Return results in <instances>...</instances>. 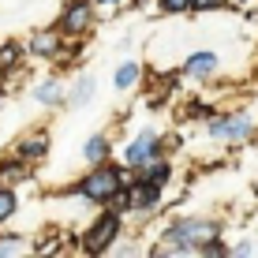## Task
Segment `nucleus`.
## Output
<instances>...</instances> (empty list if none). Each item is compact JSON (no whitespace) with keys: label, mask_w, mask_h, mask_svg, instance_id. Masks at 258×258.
I'll return each instance as SVG.
<instances>
[{"label":"nucleus","mask_w":258,"mask_h":258,"mask_svg":"<svg viewBox=\"0 0 258 258\" xmlns=\"http://www.w3.org/2000/svg\"><path fill=\"white\" fill-rule=\"evenodd\" d=\"M131 180H135V172H131L127 165H116L109 157V161H101V165H86V172L60 195H71V199L86 202V206H109V199Z\"/></svg>","instance_id":"obj_2"},{"label":"nucleus","mask_w":258,"mask_h":258,"mask_svg":"<svg viewBox=\"0 0 258 258\" xmlns=\"http://www.w3.org/2000/svg\"><path fill=\"white\" fill-rule=\"evenodd\" d=\"M180 75L191 79V83H199V86H202V83H213V79L221 75V56H217L213 49H195V52H187Z\"/></svg>","instance_id":"obj_9"},{"label":"nucleus","mask_w":258,"mask_h":258,"mask_svg":"<svg viewBox=\"0 0 258 258\" xmlns=\"http://www.w3.org/2000/svg\"><path fill=\"white\" fill-rule=\"evenodd\" d=\"M90 4L97 8V19H101V15H116V12H127V8H135L139 0H90Z\"/></svg>","instance_id":"obj_20"},{"label":"nucleus","mask_w":258,"mask_h":258,"mask_svg":"<svg viewBox=\"0 0 258 258\" xmlns=\"http://www.w3.org/2000/svg\"><path fill=\"white\" fill-rule=\"evenodd\" d=\"M154 157H165V139H161V131H157L154 123H146V127H139V131H135V139L123 146L120 165H127V168H142V165L154 161Z\"/></svg>","instance_id":"obj_6"},{"label":"nucleus","mask_w":258,"mask_h":258,"mask_svg":"<svg viewBox=\"0 0 258 258\" xmlns=\"http://www.w3.org/2000/svg\"><path fill=\"white\" fill-rule=\"evenodd\" d=\"M94 26H97V8L90 0H64V8L56 15V30L68 41H86V34Z\"/></svg>","instance_id":"obj_5"},{"label":"nucleus","mask_w":258,"mask_h":258,"mask_svg":"<svg viewBox=\"0 0 258 258\" xmlns=\"http://www.w3.org/2000/svg\"><path fill=\"white\" fill-rule=\"evenodd\" d=\"M15 217H19V191L8 187V183H0V232H4Z\"/></svg>","instance_id":"obj_16"},{"label":"nucleus","mask_w":258,"mask_h":258,"mask_svg":"<svg viewBox=\"0 0 258 258\" xmlns=\"http://www.w3.org/2000/svg\"><path fill=\"white\" fill-rule=\"evenodd\" d=\"M232 0H195L191 4V15H213V12H225Z\"/></svg>","instance_id":"obj_22"},{"label":"nucleus","mask_w":258,"mask_h":258,"mask_svg":"<svg viewBox=\"0 0 258 258\" xmlns=\"http://www.w3.org/2000/svg\"><path fill=\"white\" fill-rule=\"evenodd\" d=\"M23 56H26V49L19 41H4V45H0V71H4V79L23 68Z\"/></svg>","instance_id":"obj_17"},{"label":"nucleus","mask_w":258,"mask_h":258,"mask_svg":"<svg viewBox=\"0 0 258 258\" xmlns=\"http://www.w3.org/2000/svg\"><path fill=\"white\" fill-rule=\"evenodd\" d=\"M206 139L221 146H239L254 139V116L247 109H228V112H210L206 116Z\"/></svg>","instance_id":"obj_4"},{"label":"nucleus","mask_w":258,"mask_h":258,"mask_svg":"<svg viewBox=\"0 0 258 258\" xmlns=\"http://www.w3.org/2000/svg\"><path fill=\"white\" fill-rule=\"evenodd\" d=\"M195 0H157V12L161 15H191Z\"/></svg>","instance_id":"obj_21"},{"label":"nucleus","mask_w":258,"mask_h":258,"mask_svg":"<svg viewBox=\"0 0 258 258\" xmlns=\"http://www.w3.org/2000/svg\"><path fill=\"white\" fill-rule=\"evenodd\" d=\"M94 97H97V79L90 71H79V75L71 79L68 94H64V109H86Z\"/></svg>","instance_id":"obj_11"},{"label":"nucleus","mask_w":258,"mask_h":258,"mask_svg":"<svg viewBox=\"0 0 258 258\" xmlns=\"http://www.w3.org/2000/svg\"><path fill=\"white\" fill-rule=\"evenodd\" d=\"M258 254V243L254 239H239V243H228V258H251Z\"/></svg>","instance_id":"obj_23"},{"label":"nucleus","mask_w":258,"mask_h":258,"mask_svg":"<svg viewBox=\"0 0 258 258\" xmlns=\"http://www.w3.org/2000/svg\"><path fill=\"white\" fill-rule=\"evenodd\" d=\"M135 172V180H142V183H150V187H161V191H168V183H172V176H176V165H172V157H154L150 165H142V168H131Z\"/></svg>","instance_id":"obj_10"},{"label":"nucleus","mask_w":258,"mask_h":258,"mask_svg":"<svg viewBox=\"0 0 258 258\" xmlns=\"http://www.w3.org/2000/svg\"><path fill=\"white\" fill-rule=\"evenodd\" d=\"M34 176V168L19 161V157H12L8 154V161H0V183H8V187H19V183H26Z\"/></svg>","instance_id":"obj_15"},{"label":"nucleus","mask_w":258,"mask_h":258,"mask_svg":"<svg viewBox=\"0 0 258 258\" xmlns=\"http://www.w3.org/2000/svg\"><path fill=\"white\" fill-rule=\"evenodd\" d=\"M142 60H120L116 68H112V90L116 94H127V90H135V86L142 83Z\"/></svg>","instance_id":"obj_13"},{"label":"nucleus","mask_w":258,"mask_h":258,"mask_svg":"<svg viewBox=\"0 0 258 258\" xmlns=\"http://www.w3.org/2000/svg\"><path fill=\"white\" fill-rule=\"evenodd\" d=\"M109 157H112V139H109V131H94V135L83 142V161H86V165H101V161H109Z\"/></svg>","instance_id":"obj_14"},{"label":"nucleus","mask_w":258,"mask_h":258,"mask_svg":"<svg viewBox=\"0 0 258 258\" xmlns=\"http://www.w3.org/2000/svg\"><path fill=\"white\" fill-rule=\"evenodd\" d=\"M254 139H258V123H254Z\"/></svg>","instance_id":"obj_25"},{"label":"nucleus","mask_w":258,"mask_h":258,"mask_svg":"<svg viewBox=\"0 0 258 258\" xmlns=\"http://www.w3.org/2000/svg\"><path fill=\"white\" fill-rule=\"evenodd\" d=\"M19 254H30V236H19V232H0V258H19Z\"/></svg>","instance_id":"obj_18"},{"label":"nucleus","mask_w":258,"mask_h":258,"mask_svg":"<svg viewBox=\"0 0 258 258\" xmlns=\"http://www.w3.org/2000/svg\"><path fill=\"white\" fill-rule=\"evenodd\" d=\"M195 258H228V239H221V236L202 239V243L195 247Z\"/></svg>","instance_id":"obj_19"},{"label":"nucleus","mask_w":258,"mask_h":258,"mask_svg":"<svg viewBox=\"0 0 258 258\" xmlns=\"http://www.w3.org/2000/svg\"><path fill=\"white\" fill-rule=\"evenodd\" d=\"M64 94H68V86L60 83V75H45L41 83H34V105H41V109H64Z\"/></svg>","instance_id":"obj_12"},{"label":"nucleus","mask_w":258,"mask_h":258,"mask_svg":"<svg viewBox=\"0 0 258 258\" xmlns=\"http://www.w3.org/2000/svg\"><path fill=\"white\" fill-rule=\"evenodd\" d=\"M123 228H127V217H123L120 210H112V206H101V213L79 232V251L90 254V258H101V254L116 251Z\"/></svg>","instance_id":"obj_3"},{"label":"nucleus","mask_w":258,"mask_h":258,"mask_svg":"<svg viewBox=\"0 0 258 258\" xmlns=\"http://www.w3.org/2000/svg\"><path fill=\"white\" fill-rule=\"evenodd\" d=\"M4 90H8V79H4V71H0V105H4Z\"/></svg>","instance_id":"obj_24"},{"label":"nucleus","mask_w":258,"mask_h":258,"mask_svg":"<svg viewBox=\"0 0 258 258\" xmlns=\"http://www.w3.org/2000/svg\"><path fill=\"white\" fill-rule=\"evenodd\" d=\"M64 34L56 30V23L52 26H41V30H34L30 38H26V56H34V60H49V64H56L60 60V52H64Z\"/></svg>","instance_id":"obj_8"},{"label":"nucleus","mask_w":258,"mask_h":258,"mask_svg":"<svg viewBox=\"0 0 258 258\" xmlns=\"http://www.w3.org/2000/svg\"><path fill=\"white\" fill-rule=\"evenodd\" d=\"M49 154H52V135H49V127H30V131H26V135L12 146V157L26 161L30 168H38Z\"/></svg>","instance_id":"obj_7"},{"label":"nucleus","mask_w":258,"mask_h":258,"mask_svg":"<svg viewBox=\"0 0 258 258\" xmlns=\"http://www.w3.org/2000/svg\"><path fill=\"white\" fill-rule=\"evenodd\" d=\"M221 221L217 217H202V213H180L165 225L161 239L150 247L154 258H168V254H195V247L210 236H221Z\"/></svg>","instance_id":"obj_1"}]
</instances>
